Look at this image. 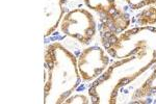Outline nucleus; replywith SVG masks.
I'll use <instances>...</instances> for the list:
<instances>
[{"instance_id": "obj_1", "label": "nucleus", "mask_w": 156, "mask_h": 104, "mask_svg": "<svg viewBox=\"0 0 156 104\" xmlns=\"http://www.w3.org/2000/svg\"><path fill=\"white\" fill-rule=\"evenodd\" d=\"M45 63L48 69L45 103H62L80 83L76 57L59 43H54L46 49Z\"/></svg>"}, {"instance_id": "obj_2", "label": "nucleus", "mask_w": 156, "mask_h": 104, "mask_svg": "<svg viewBox=\"0 0 156 104\" xmlns=\"http://www.w3.org/2000/svg\"><path fill=\"white\" fill-rule=\"evenodd\" d=\"M60 28L82 44H89L96 34V21L87 9H76L65 15Z\"/></svg>"}, {"instance_id": "obj_3", "label": "nucleus", "mask_w": 156, "mask_h": 104, "mask_svg": "<svg viewBox=\"0 0 156 104\" xmlns=\"http://www.w3.org/2000/svg\"><path fill=\"white\" fill-rule=\"evenodd\" d=\"M108 65V57L100 47H90L80 53L78 69L84 81L99 77Z\"/></svg>"}, {"instance_id": "obj_4", "label": "nucleus", "mask_w": 156, "mask_h": 104, "mask_svg": "<svg viewBox=\"0 0 156 104\" xmlns=\"http://www.w3.org/2000/svg\"><path fill=\"white\" fill-rule=\"evenodd\" d=\"M67 0H54L53 2L51 0H47L48 2V9L45 7V12L48 11V13H46V19L48 18V22H47L46 26L47 29L45 31V37L51 34V32L56 28L57 25H58L60 19L64 16V4L66 3Z\"/></svg>"}, {"instance_id": "obj_5", "label": "nucleus", "mask_w": 156, "mask_h": 104, "mask_svg": "<svg viewBox=\"0 0 156 104\" xmlns=\"http://www.w3.org/2000/svg\"><path fill=\"white\" fill-rule=\"evenodd\" d=\"M84 2L90 9L104 15L103 17L109 18L119 12L115 9V0H84Z\"/></svg>"}, {"instance_id": "obj_6", "label": "nucleus", "mask_w": 156, "mask_h": 104, "mask_svg": "<svg viewBox=\"0 0 156 104\" xmlns=\"http://www.w3.org/2000/svg\"><path fill=\"white\" fill-rule=\"evenodd\" d=\"M156 93V70L153 72V74L146 80V82L140 87V90L135 93L134 97H145V96H149L152 94Z\"/></svg>"}, {"instance_id": "obj_7", "label": "nucleus", "mask_w": 156, "mask_h": 104, "mask_svg": "<svg viewBox=\"0 0 156 104\" xmlns=\"http://www.w3.org/2000/svg\"><path fill=\"white\" fill-rule=\"evenodd\" d=\"M137 24L140 26H147L156 23V9L154 7H148L144 9L137 15Z\"/></svg>"}, {"instance_id": "obj_8", "label": "nucleus", "mask_w": 156, "mask_h": 104, "mask_svg": "<svg viewBox=\"0 0 156 104\" xmlns=\"http://www.w3.org/2000/svg\"><path fill=\"white\" fill-rule=\"evenodd\" d=\"M126 2L133 11L144 9V7L156 9V0H126Z\"/></svg>"}]
</instances>
